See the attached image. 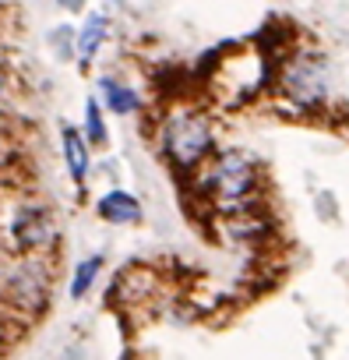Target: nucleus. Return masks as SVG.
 Masks as SVG:
<instances>
[{
	"label": "nucleus",
	"mask_w": 349,
	"mask_h": 360,
	"mask_svg": "<svg viewBox=\"0 0 349 360\" xmlns=\"http://www.w3.org/2000/svg\"><path fill=\"white\" fill-rule=\"evenodd\" d=\"M282 92L296 106H314L324 99V71L317 60H293L282 71Z\"/></svg>",
	"instance_id": "obj_4"
},
{
	"label": "nucleus",
	"mask_w": 349,
	"mask_h": 360,
	"mask_svg": "<svg viewBox=\"0 0 349 360\" xmlns=\"http://www.w3.org/2000/svg\"><path fill=\"white\" fill-rule=\"evenodd\" d=\"M60 141H64V162H67L71 176L78 180V184H85L88 162H92V155H88V141H85L74 127H64V131H60Z\"/></svg>",
	"instance_id": "obj_7"
},
{
	"label": "nucleus",
	"mask_w": 349,
	"mask_h": 360,
	"mask_svg": "<svg viewBox=\"0 0 349 360\" xmlns=\"http://www.w3.org/2000/svg\"><path fill=\"white\" fill-rule=\"evenodd\" d=\"M50 283V276H46V269H43V262L39 258H22L15 269L8 265L4 269V297H8V307L15 304V307H22V311H39L43 307V300H46V286Z\"/></svg>",
	"instance_id": "obj_3"
},
{
	"label": "nucleus",
	"mask_w": 349,
	"mask_h": 360,
	"mask_svg": "<svg viewBox=\"0 0 349 360\" xmlns=\"http://www.w3.org/2000/svg\"><path fill=\"white\" fill-rule=\"evenodd\" d=\"M251 188H254V166L240 152L216 155L202 173V191L209 198H216V205H223V209H237L251 195Z\"/></svg>",
	"instance_id": "obj_2"
},
{
	"label": "nucleus",
	"mask_w": 349,
	"mask_h": 360,
	"mask_svg": "<svg viewBox=\"0 0 349 360\" xmlns=\"http://www.w3.org/2000/svg\"><path fill=\"white\" fill-rule=\"evenodd\" d=\"M96 212H99L106 223H138V219H141V202H138L131 191H106V195L96 202Z\"/></svg>",
	"instance_id": "obj_6"
},
{
	"label": "nucleus",
	"mask_w": 349,
	"mask_h": 360,
	"mask_svg": "<svg viewBox=\"0 0 349 360\" xmlns=\"http://www.w3.org/2000/svg\"><path fill=\"white\" fill-rule=\"evenodd\" d=\"M159 141H162V152L173 166L191 169L212 152V124L195 110H173L162 120Z\"/></svg>",
	"instance_id": "obj_1"
},
{
	"label": "nucleus",
	"mask_w": 349,
	"mask_h": 360,
	"mask_svg": "<svg viewBox=\"0 0 349 360\" xmlns=\"http://www.w3.org/2000/svg\"><path fill=\"white\" fill-rule=\"evenodd\" d=\"M85 138H88V145H99V148L106 145V120H103V110L96 99L85 103Z\"/></svg>",
	"instance_id": "obj_11"
},
{
	"label": "nucleus",
	"mask_w": 349,
	"mask_h": 360,
	"mask_svg": "<svg viewBox=\"0 0 349 360\" xmlns=\"http://www.w3.org/2000/svg\"><path fill=\"white\" fill-rule=\"evenodd\" d=\"M11 233H15V244H18V251H29V255H36V251H43V248H50L53 244V223H50V216L46 212H39V209H22L18 216H15V223H11Z\"/></svg>",
	"instance_id": "obj_5"
},
{
	"label": "nucleus",
	"mask_w": 349,
	"mask_h": 360,
	"mask_svg": "<svg viewBox=\"0 0 349 360\" xmlns=\"http://www.w3.org/2000/svg\"><path fill=\"white\" fill-rule=\"evenodd\" d=\"M60 8H71L74 11V8H81V0H60Z\"/></svg>",
	"instance_id": "obj_12"
},
{
	"label": "nucleus",
	"mask_w": 349,
	"mask_h": 360,
	"mask_svg": "<svg viewBox=\"0 0 349 360\" xmlns=\"http://www.w3.org/2000/svg\"><path fill=\"white\" fill-rule=\"evenodd\" d=\"M103 39H106V18H103V15H92V18L85 22L81 36H78V53H81L85 60H92Z\"/></svg>",
	"instance_id": "obj_10"
},
{
	"label": "nucleus",
	"mask_w": 349,
	"mask_h": 360,
	"mask_svg": "<svg viewBox=\"0 0 349 360\" xmlns=\"http://www.w3.org/2000/svg\"><path fill=\"white\" fill-rule=\"evenodd\" d=\"M99 89H103V99H106V106H110L113 113H120V117H127V113H134V110L141 106L138 92H134L131 85H124V82L103 78V82H99Z\"/></svg>",
	"instance_id": "obj_8"
},
{
	"label": "nucleus",
	"mask_w": 349,
	"mask_h": 360,
	"mask_svg": "<svg viewBox=\"0 0 349 360\" xmlns=\"http://www.w3.org/2000/svg\"><path fill=\"white\" fill-rule=\"evenodd\" d=\"M99 269H103V258H99V255H92V258H85V262L74 265V276H71V297H74V300H81V297L92 290Z\"/></svg>",
	"instance_id": "obj_9"
}]
</instances>
